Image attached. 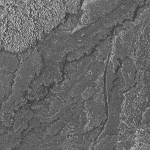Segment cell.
<instances>
[{
	"label": "cell",
	"mask_w": 150,
	"mask_h": 150,
	"mask_svg": "<svg viewBox=\"0 0 150 150\" xmlns=\"http://www.w3.org/2000/svg\"><path fill=\"white\" fill-rule=\"evenodd\" d=\"M66 9V12H69L70 13H75L77 12L78 8H79V3H80V1H63Z\"/></svg>",
	"instance_id": "6da1fadb"
}]
</instances>
